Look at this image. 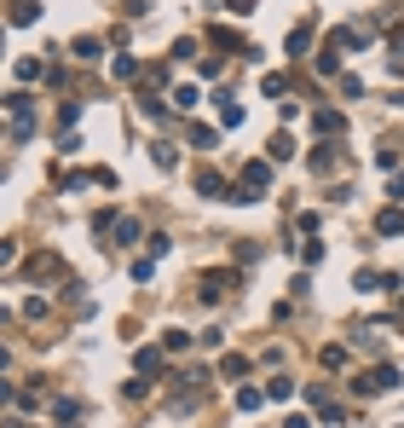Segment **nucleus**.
Instances as JSON below:
<instances>
[{
    "instance_id": "f257e3e1",
    "label": "nucleus",
    "mask_w": 404,
    "mask_h": 428,
    "mask_svg": "<svg viewBox=\"0 0 404 428\" xmlns=\"http://www.w3.org/2000/svg\"><path fill=\"white\" fill-rule=\"evenodd\" d=\"M266 180H272V162H266V156H260V162H249V168H243V186H237V191H243V203H254L249 191H266Z\"/></svg>"
},
{
    "instance_id": "f03ea898",
    "label": "nucleus",
    "mask_w": 404,
    "mask_h": 428,
    "mask_svg": "<svg viewBox=\"0 0 404 428\" xmlns=\"http://www.w3.org/2000/svg\"><path fill=\"white\" fill-rule=\"evenodd\" d=\"M197 197H226V203H231V186L219 180L214 168H197Z\"/></svg>"
},
{
    "instance_id": "7ed1b4c3",
    "label": "nucleus",
    "mask_w": 404,
    "mask_h": 428,
    "mask_svg": "<svg viewBox=\"0 0 404 428\" xmlns=\"http://www.w3.org/2000/svg\"><path fill=\"white\" fill-rule=\"evenodd\" d=\"M40 18V0H12L6 6V23H35Z\"/></svg>"
},
{
    "instance_id": "20e7f679",
    "label": "nucleus",
    "mask_w": 404,
    "mask_h": 428,
    "mask_svg": "<svg viewBox=\"0 0 404 428\" xmlns=\"http://www.w3.org/2000/svg\"><path fill=\"white\" fill-rule=\"evenodd\" d=\"M312 127H318V134H346V116H341V110H318V116H312Z\"/></svg>"
},
{
    "instance_id": "39448f33",
    "label": "nucleus",
    "mask_w": 404,
    "mask_h": 428,
    "mask_svg": "<svg viewBox=\"0 0 404 428\" xmlns=\"http://www.w3.org/2000/svg\"><path fill=\"white\" fill-rule=\"evenodd\" d=\"M231 284H237V272H208V278H202V295L214 301V295H226Z\"/></svg>"
},
{
    "instance_id": "423d86ee",
    "label": "nucleus",
    "mask_w": 404,
    "mask_h": 428,
    "mask_svg": "<svg viewBox=\"0 0 404 428\" xmlns=\"http://www.w3.org/2000/svg\"><path fill=\"white\" fill-rule=\"evenodd\" d=\"M283 47H289V58H300V53L312 47V23H300V29H289V41H283Z\"/></svg>"
},
{
    "instance_id": "0eeeda50",
    "label": "nucleus",
    "mask_w": 404,
    "mask_h": 428,
    "mask_svg": "<svg viewBox=\"0 0 404 428\" xmlns=\"http://www.w3.org/2000/svg\"><path fill=\"white\" fill-rule=\"evenodd\" d=\"M376 226H381L387 237H393V232H404V208H381V214H376Z\"/></svg>"
},
{
    "instance_id": "6e6552de",
    "label": "nucleus",
    "mask_w": 404,
    "mask_h": 428,
    "mask_svg": "<svg viewBox=\"0 0 404 428\" xmlns=\"http://www.w3.org/2000/svg\"><path fill=\"white\" fill-rule=\"evenodd\" d=\"M133 365H139V376H151V370H162V348H139V359H133Z\"/></svg>"
},
{
    "instance_id": "1a4fd4ad",
    "label": "nucleus",
    "mask_w": 404,
    "mask_h": 428,
    "mask_svg": "<svg viewBox=\"0 0 404 428\" xmlns=\"http://www.w3.org/2000/svg\"><path fill=\"white\" fill-rule=\"evenodd\" d=\"M191 145H197V151H214V145H219V134H214V127H202V122H197V127H191Z\"/></svg>"
},
{
    "instance_id": "9d476101",
    "label": "nucleus",
    "mask_w": 404,
    "mask_h": 428,
    "mask_svg": "<svg viewBox=\"0 0 404 428\" xmlns=\"http://www.w3.org/2000/svg\"><path fill=\"white\" fill-rule=\"evenodd\" d=\"M260 400H266V388H237V405L243 411H260Z\"/></svg>"
},
{
    "instance_id": "9b49d317",
    "label": "nucleus",
    "mask_w": 404,
    "mask_h": 428,
    "mask_svg": "<svg viewBox=\"0 0 404 428\" xmlns=\"http://www.w3.org/2000/svg\"><path fill=\"white\" fill-rule=\"evenodd\" d=\"M197 105V87H191V81H185V87H173V110H191Z\"/></svg>"
},
{
    "instance_id": "f8f14e48",
    "label": "nucleus",
    "mask_w": 404,
    "mask_h": 428,
    "mask_svg": "<svg viewBox=\"0 0 404 428\" xmlns=\"http://www.w3.org/2000/svg\"><path fill=\"white\" fill-rule=\"evenodd\" d=\"M219 122H226V127H237V122H243V105H231V99H219Z\"/></svg>"
},
{
    "instance_id": "ddd939ff",
    "label": "nucleus",
    "mask_w": 404,
    "mask_h": 428,
    "mask_svg": "<svg viewBox=\"0 0 404 428\" xmlns=\"http://www.w3.org/2000/svg\"><path fill=\"white\" fill-rule=\"evenodd\" d=\"M110 70H116L121 81H133V75H139V58H110Z\"/></svg>"
},
{
    "instance_id": "4468645a",
    "label": "nucleus",
    "mask_w": 404,
    "mask_h": 428,
    "mask_svg": "<svg viewBox=\"0 0 404 428\" xmlns=\"http://www.w3.org/2000/svg\"><path fill=\"white\" fill-rule=\"evenodd\" d=\"M219 370H226V376H243V370H249V359H243V353H226V359H219Z\"/></svg>"
},
{
    "instance_id": "2eb2a0df",
    "label": "nucleus",
    "mask_w": 404,
    "mask_h": 428,
    "mask_svg": "<svg viewBox=\"0 0 404 428\" xmlns=\"http://www.w3.org/2000/svg\"><path fill=\"white\" fill-rule=\"evenodd\" d=\"M99 53H104V47H99L93 35H81V41H75V58H99Z\"/></svg>"
},
{
    "instance_id": "dca6fc26",
    "label": "nucleus",
    "mask_w": 404,
    "mask_h": 428,
    "mask_svg": "<svg viewBox=\"0 0 404 428\" xmlns=\"http://www.w3.org/2000/svg\"><path fill=\"white\" fill-rule=\"evenodd\" d=\"M151 156H156V168H173V162H179V151H173V145H151Z\"/></svg>"
},
{
    "instance_id": "f3484780",
    "label": "nucleus",
    "mask_w": 404,
    "mask_h": 428,
    "mask_svg": "<svg viewBox=\"0 0 404 428\" xmlns=\"http://www.w3.org/2000/svg\"><path fill=\"white\" fill-rule=\"evenodd\" d=\"M289 394H295V382H289V376H278L272 388H266V400H289Z\"/></svg>"
},
{
    "instance_id": "a211bd4d",
    "label": "nucleus",
    "mask_w": 404,
    "mask_h": 428,
    "mask_svg": "<svg viewBox=\"0 0 404 428\" xmlns=\"http://www.w3.org/2000/svg\"><path fill=\"white\" fill-rule=\"evenodd\" d=\"M289 156H295V151H289V139L278 134V139H272V156H266V162H289Z\"/></svg>"
},
{
    "instance_id": "6ab92c4d",
    "label": "nucleus",
    "mask_w": 404,
    "mask_h": 428,
    "mask_svg": "<svg viewBox=\"0 0 404 428\" xmlns=\"http://www.w3.org/2000/svg\"><path fill=\"white\" fill-rule=\"evenodd\" d=\"M335 70H341V64H335V47H324V53H318V75H335Z\"/></svg>"
},
{
    "instance_id": "aec40b11",
    "label": "nucleus",
    "mask_w": 404,
    "mask_h": 428,
    "mask_svg": "<svg viewBox=\"0 0 404 428\" xmlns=\"http://www.w3.org/2000/svg\"><path fill=\"white\" fill-rule=\"evenodd\" d=\"M12 255H18L12 243H0V267H12Z\"/></svg>"
},
{
    "instance_id": "412c9836",
    "label": "nucleus",
    "mask_w": 404,
    "mask_h": 428,
    "mask_svg": "<svg viewBox=\"0 0 404 428\" xmlns=\"http://www.w3.org/2000/svg\"><path fill=\"white\" fill-rule=\"evenodd\" d=\"M283 428H312V422H306V417H289V422H283Z\"/></svg>"
},
{
    "instance_id": "4be33fe9",
    "label": "nucleus",
    "mask_w": 404,
    "mask_h": 428,
    "mask_svg": "<svg viewBox=\"0 0 404 428\" xmlns=\"http://www.w3.org/2000/svg\"><path fill=\"white\" fill-rule=\"evenodd\" d=\"M12 428H29V422H12Z\"/></svg>"
}]
</instances>
